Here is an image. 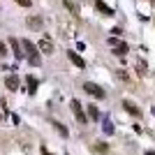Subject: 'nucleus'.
Segmentation results:
<instances>
[{
	"label": "nucleus",
	"instance_id": "a211bd4d",
	"mask_svg": "<svg viewBox=\"0 0 155 155\" xmlns=\"http://www.w3.org/2000/svg\"><path fill=\"white\" fill-rule=\"evenodd\" d=\"M104 132H107V134H114V127H111L109 120H104Z\"/></svg>",
	"mask_w": 155,
	"mask_h": 155
},
{
	"label": "nucleus",
	"instance_id": "ddd939ff",
	"mask_svg": "<svg viewBox=\"0 0 155 155\" xmlns=\"http://www.w3.org/2000/svg\"><path fill=\"white\" fill-rule=\"evenodd\" d=\"M88 116H91L93 120H100V109H97L95 104H93V107H88Z\"/></svg>",
	"mask_w": 155,
	"mask_h": 155
},
{
	"label": "nucleus",
	"instance_id": "5701e85b",
	"mask_svg": "<svg viewBox=\"0 0 155 155\" xmlns=\"http://www.w3.org/2000/svg\"><path fill=\"white\" fill-rule=\"evenodd\" d=\"M146 155H155V153H153V150H146Z\"/></svg>",
	"mask_w": 155,
	"mask_h": 155
},
{
	"label": "nucleus",
	"instance_id": "9d476101",
	"mask_svg": "<svg viewBox=\"0 0 155 155\" xmlns=\"http://www.w3.org/2000/svg\"><path fill=\"white\" fill-rule=\"evenodd\" d=\"M95 7H97V9H100L102 14H107V16H111V14H114V9H111V7H107L102 0H95Z\"/></svg>",
	"mask_w": 155,
	"mask_h": 155
},
{
	"label": "nucleus",
	"instance_id": "f3484780",
	"mask_svg": "<svg viewBox=\"0 0 155 155\" xmlns=\"http://www.w3.org/2000/svg\"><path fill=\"white\" fill-rule=\"evenodd\" d=\"M137 70H139V74H146V63L139 60V63H137Z\"/></svg>",
	"mask_w": 155,
	"mask_h": 155
},
{
	"label": "nucleus",
	"instance_id": "39448f33",
	"mask_svg": "<svg viewBox=\"0 0 155 155\" xmlns=\"http://www.w3.org/2000/svg\"><path fill=\"white\" fill-rule=\"evenodd\" d=\"M26 26L30 28V30H42L44 21H42V16H30V19L26 21Z\"/></svg>",
	"mask_w": 155,
	"mask_h": 155
},
{
	"label": "nucleus",
	"instance_id": "7ed1b4c3",
	"mask_svg": "<svg viewBox=\"0 0 155 155\" xmlns=\"http://www.w3.org/2000/svg\"><path fill=\"white\" fill-rule=\"evenodd\" d=\"M70 107H72V111H74V118H77V123H81V125H84L86 120H88V116H86L84 111H81V104H79V100H72V102H70Z\"/></svg>",
	"mask_w": 155,
	"mask_h": 155
},
{
	"label": "nucleus",
	"instance_id": "1a4fd4ad",
	"mask_svg": "<svg viewBox=\"0 0 155 155\" xmlns=\"http://www.w3.org/2000/svg\"><path fill=\"white\" fill-rule=\"evenodd\" d=\"M123 107H125V111H127V114H132L134 118H139V116H141V111H139V107H137V104H132V102H127V100H125V102H123Z\"/></svg>",
	"mask_w": 155,
	"mask_h": 155
},
{
	"label": "nucleus",
	"instance_id": "4468645a",
	"mask_svg": "<svg viewBox=\"0 0 155 155\" xmlns=\"http://www.w3.org/2000/svg\"><path fill=\"white\" fill-rule=\"evenodd\" d=\"M53 127L60 132V137H70V132H67V127H65L63 123H53Z\"/></svg>",
	"mask_w": 155,
	"mask_h": 155
},
{
	"label": "nucleus",
	"instance_id": "dca6fc26",
	"mask_svg": "<svg viewBox=\"0 0 155 155\" xmlns=\"http://www.w3.org/2000/svg\"><path fill=\"white\" fill-rule=\"evenodd\" d=\"M65 7H67V9H70V12L79 14V9H77V7H74V2H72V0H65Z\"/></svg>",
	"mask_w": 155,
	"mask_h": 155
},
{
	"label": "nucleus",
	"instance_id": "4be33fe9",
	"mask_svg": "<svg viewBox=\"0 0 155 155\" xmlns=\"http://www.w3.org/2000/svg\"><path fill=\"white\" fill-rule=\"evenodd\" d=\"M39 153H42V155H53V153H49V150H46V148H42V150H39Z\"/></svg>",
	"mask_w": 155,
	"mask_h": 155
},
{
	"label": "nucleus",
	"instance_id": "6e6552de",
	"mask_svg": "<svg viewBox=\"0 0 155 155\" xmlns=\"http://www.w3.org/2000/svg\"><path fill=\"white\" fill-rule=\"evenodd\" d=\"M5 86L9 88V91H19L21 81H19V77H14V74H12V77H7V79H5Z\"/></svg>",
	"mask_w": 155,
	"mask_h": 155
},
{
	"label": "nucleus",
	"instance_id": "412c9836",
	"mask_svg": "<svg viewBox=\"0 0 155 155\" xmlns=\"http://www.w3.org/2000/svg\"><path fill=\"white\" fill-rule=\"evenodd\" d=\"M118 79H120V81H127L130 77H127V74H125V72H118Z\"/></svg>",
	"mask_w": 155,
	"mask_h": 155
},
{
	"label": "nucleus",
	"instance_id": "6ab92c4d",
	"mask_svg": "<svg viewBox=\"0 0 155 155\" xmlns=\"http://www.w3.org/2000/svg\"><path fill=\"white\" fill-rule=\"evenodd\" d=\"M16 5H21V7H30V5H32V0H16Z\"/></svg>",
	"mask_w": 155,
	"mask_h": 155
},
{
	"label": "nucleus",
	"instance_id": "423d86ee",
	"mask_svg": "<svg viewBox=\"0 0 155 155\" xmlns=\"http://www.w3.org/2000/svg\"><path fill=\"white\" fill-rule=\"evenodd\" d=\"M9 46H12V51H14V58L16 60H23V51H21V42L19 39H9Z\"/></svg>",
	"mask_w": 155,
	"mask_h": 155
},
{
	"label": "nucleus",
	"instance_id": "20e7f679",
	"mask_svg": "<svg viewBox=\"0 0 155 155\" xmlns=\"http://www.w3.org/2000/svg\"><path fill=\"white\" fill-rule=\"evenodd\" d=\"M37 49L42 53H44V56H49V53L53 51V44H51V37H42L39 39V44H37Z\"/></svg>",
	"mask_w": 155,
	"mask_h": 155
},
{
	"label": "nucleus",
	"instance_id": "aec40b11",
	"mask_svg": "<svg viewBox=\"0 0 155 155\" xmlns=\"http://www.w3.org/2000/svg\"><path fill=\"white\" fill-rule=\"evenodd\" d=\"M5 53H7V46L2 44V42H0V58H2V56H5Z\"/></svg>",
	"mask_w": 155,
	"mask_h": 155
},
{
	"label": "nucleus",
	"instance_id": "0eeeda50",
	"mask_svg": "<svg viewBox=\"0 0 155 155\" xmlns=\"http://www.w3.org/2000/svg\"><path fill=\"white\" fill-rule=\"evenodd\" d=\"M26 84H28V95H35V91H37V86H39V79L28 74V77H26Z\"/></svg>",
	"mask_w": 155,
	"mask_h": 155
},
{
	"label": "nucleus",
	"instance_id": "9b49d317",
	"mask_svg": "<svg viewBox=\"0 0 155 155\" xmlns=\"http://www.w3.org/2000/svg\"><path fill=\"white\" fill-rule=\"evenodd\" d=\"M67 56H70V60H72V63H74V65H77L79 70H81V67H86V63H84V60H81V58H79V53L70 51V53H67Z\"/></svg>",
	"mask_w": 155,
	"mask_h": 155
},
{
	"label": "nucleus",
	"instance_id": "f8f14e48",
	"mask_svg": "<svg viewBox=\"0 0 155 155\" xmlns=\"http://www.w3.org/2000/svg\"><path fill=\"white\" fill-rule=\"evenodd\" d=\"M125 53H127V44H125V42H118V46H116V56H120V58H123Z\"/></svg>",
	"mask_w": 155,
	"mask_h": 155
},
{
	"label": "nucleus",
	"instance_id": "f03ea898",
	"mask_svg": "<svg viewBox=\"0 0 155 155\" xmlns=\"http://www.w3.org/2000/svg\"><path fill=\"white\" fill-rule=\"evenodd\" d=\"M84 91L88 93V95L97 97V100H102V97H104V91H102L97 84H93V81H86V84H84Z\"/></svg>",
	"mask_w": 155,
	"mask_h": 155
},
{
	"label": "nucleus",
	"instance_id": "2eb2a0df",
	"mask_svg": "<svg viewBox=\"0 0 155 155\" xmlns=\"http://www.w3.org/2000/svg\"><path fill=\"white\" fill-rule=\"evenodd\" d=\"M95 150H97V153H107V150H109V146H107L104 141H100V143H95Z\"/></svg>",
	"mask_w": 155,
	"mask_h": 155
},
{
	"label": "nucleus",
	"instance_id": "f257e3e1",
	"mask_svg": "<svg viewBox=\"0 0 155 155\" xmlns=\"http://www.w3.org/2000/svg\"><path fill=\"white\" fill-rule=\"evenodd\" d=\"M23 51H26V58H28V63L32 65V67H37V65H42V56H39V49L35 44H32L30 39H23Z\"/></svg>",
	"mask_w": 155,
	"mask_h": 155
}]
</instances>
